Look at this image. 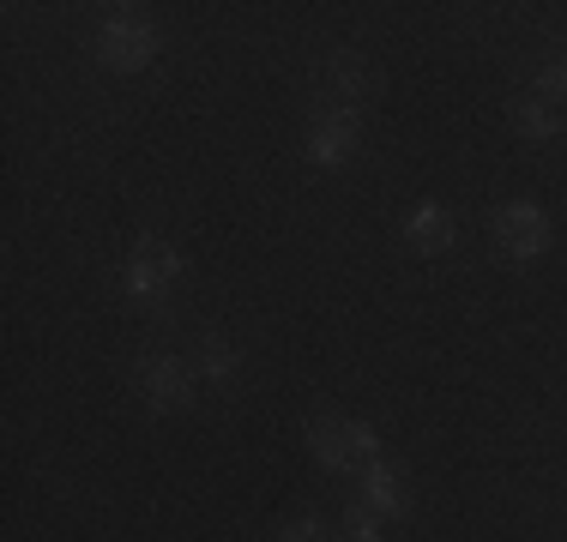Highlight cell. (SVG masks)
<instances>
[{"label": "cell", "mask_w": 567, "mask_h": 542, "mask_svg": "<svg viewBox=\"0 0 567 542\" xmlns=\"http://www.w3.org/2000/svg\"><path fill=\"white\" fill-rule=\"evenodd\" d=\"M357 139H362V115H357V108L320 103L315 121H308V163L339 169V163H350V152H357Z\"/></svg>", "instance_id": "obj_4"}, {"label": "cell", "mask_w": 567, "mask_h": 542, "mask_svg": "<svg viewBox=\"0 0 567 542\" xmlns=\"http://www.w3.org/2000/svg\"><path fill=\"white\" fill-rule=\"evenodd\" d=\"M495 248H502L513 265L544 260V253H549V217H544V206H532V199H507V206L495 211Z\"/></svg>", "instance_id": "obj_3"}, {"label": "cell", "mask_w": 567, "mask_h": 542, "mask_svg": "<svg viewBox=\"0 0 567 542\" xmlns=\"http://www.w3.org/2000/svg\"><path fill=\"white\" fill-rule=\"evenodd\" d=\"M182 271H187V253L175 248V241H164V236H133L127 265H121V290H127V302L157 308V302H169V290L182 283Z\"/></svg>", "instance_id": "obj_1"}, {"label": "cell", "mask_w": 567, "mask_h": 542, "mask_svg": "<svg viewBox=\"0 0 567 542\" xmlns=\"http://www.w3.org/2000/svg\"><path fill=\"white\" fill-rule=\"evenodd\" d=\"M320 91H327L332 108H362L374 91H381V73H374L362 54L339 49V54H327V61H320Z\"/></svg>", "instance_id": "obj_6"}, {"label": "cell", "mask_w": 567, "mask_h": 542, "mask_svg": "<svg viewBox=\"0 0 567 542\" xmlns=\"http://www.w3.org/2000/svg\"><path fill=\"white\" fill-rule=\"evenodd\" d=\"M308 446L327 470H369L381 458V440H374L369 423H350V416H315L308 423Z\"/></svg>", "instance_id": "obj_2"}, {"label": "cell", "mask_w": 567, "mask_h": 542, "mask_svg": "<svg viewBox=\"0 0 567 542\" xmlns=\"http://www.w3.org/2000/svg\"><path fill=\"white\" fill-rule=\"evenodd\" d=\"M362 507L381 512V519H404V512H411V500H404V477H399L393 465H381V458H374V465L362 470Z\"/></svg>", "instance_id": "obj_9"}, {"label": "cell", "mask_w": 567, "mask_h": 542, "mask_svg": "<svg viewBox=\"0 0 567 542\" xmlns=\"http://www.w3.org/2000/svg\"><path fill=\"white\" fill-rule=\"evenodd\" d=\"M97 54L115 66V73H140V66H152V54H157V31L145 19H133V12H115V19L97 31Z\"/></svg>", "instance_id": "obj_5"}, {"label": "cell", "mask_w": 567, "mask_h": 542, "mask_svg": "<svg viewBox=\"0 0 567 542\" xmlns=\"http://www.w3.org/2000/svg\"><path fill=\"white\" fill-rule=\"evenodd\" d=\"M537 85H544L549 97H561V91H567V54H561V61H549L544 73H537Z\"/></svg>", "instance_id": "obj_14"}, {"label": "cell", "mask_w": 567, "mask_h": 542, "mask_svg": "<svg viewBox=\"0 0 567 542\" xmlns=\"http://www.w3.org/2000/svg\"><path fill=\"white\" fill-rule=\"evenodd\" d=\"M194 362H199V374L218 379V386H229V379H236V368H241V356H236V344H229V337H206Z\"/></svg>", "instance_id": "obj_11"}, {"label": "cell", "mask_w": 567, "mask_h": 542, "mask_svg": "<svg viewBox=\"0 0 567 542\" xmlns=\"http://www.w3.org/2000/svg\"><path fill=\"white\" fill-rule=\"evenodd\" d=\"M278 542H327V531H320L315 519H296V524H284Z\"/></svg>", "instance_id": "obj_13"}, {"label": "cell", "mask_w": 567, "mask_h": 542, "mask_svg": "<svg viewBox=\"0 0 567 542\" xmlns=\"http://www.w3.org/2000/svg\"><path fill=\"white\" fill-rule=\"evenodd\" d=\"M404 241H411L423 260H441V253L453 248V217L447 206H435V199H423L411 217H404Z\"/></svg>", "instance_id": "obj_8"}, {"label": "cell", "mask_w": 567, "mask_h": 542, "mask_svg": "<svg viewBox=\"0 0 567 542\" xmlns=\"http://www.w3.org/2000/svg\"><path fill=\"white\" fill-rule=\"evenodd\" d=\"M140 386H145V404H152L157 416L187 410V404H194V374H187L175 356H145L140 362Z\"/></svg>", "instance_id": "obj_7"}, {"label": "cell", "mask_w": 567, "mask_h": 542, "mask_svg": "<svg viewBox=\"0 0 567 542\" xmlns=\"http://www.w3.org/2000/svg\"><path fill=\"white\" fill-rule=\"evenodd\" d=\"M513 133H519V139H556V133H561V108H549L544 97L513 103Z\"/></svg>", "instance_id": "obj_10"}, {"label": "cell", "mask_w": 567, "mask_h": 542, "mask_svg": "<svg viewBox=\"0 0 567 542\" xmlns=\"http://www.w3.org/2000/svg\"><path fill=\"white\" fill-rule=\"evenodd\" d=\"M344 531L357 536V542H381V512H369V507H350Z\"/></svg>", "instance_id": "obj_12"}]
</instances>
